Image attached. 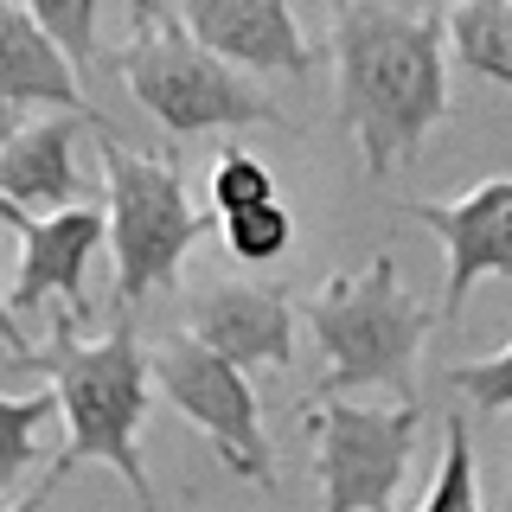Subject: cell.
Wrapping results in <instances>:
<instances>
[{"mask_svg":"<svg viewBox=\"0 0 512 512\" xmlns=\"http://www.w3.org/2000/svg\"><path fill=\"white\" fill-rule=\"evenodd\" d=\"M333 71H340V128L359 141L365 180L416 167L423 135L448 122V26L442 7H333Z\"/></svg>","mask_w":512,"mask_h":512,"instance_id":"1","label":"cell"},{"mask_svg":"<svg viewBox=\"0 0 512 512\" xmlns=\"http://www.w3.org/2000/svg\"><path fill=\"white\" fill-rule=\"evenodd\" d=\"M45 372L64 416V455L52 461V474H71L77 461H103L128 480L141 512H154V480L141 468V423L154 404V378H148V352L135 340V314H122L103 340H90L77 314H52V340L32 359Z\"/></svg>","mask_w":512,"mask_h":512,"instance_id":"2","label":"cell"},{"mask_svg":"<svg viewBox=\"0 0 512 512\" xmlns=\"http://www.w3.org/2000/svg\"><path fill=\"white\" fill-rule=\"evenodd\" d=\"M308 327L327 365H320L314 397H301V404H340L346 391H378V384L416 404V359H423V340L436 327V308L404 295L391 256L327 276L320 295L308 301Z\"/></svg>","mask_w":512,"mask_h":512,"instance_id":"3","label":"cell"},{"mask_svg":"<svg viewBox=\"0 0 512 512\" xmlns=\"http://www.w3.org/2000/svg\"><path fill=\"white\" fill-rule=\"evenodd\" d=\"M96 141H103V244L116 263V314H135L141 301L180 288L186 250L218 218L186 199L173 160L135 154L109 122H96Z\"/></svg>","mask_w":512,"mask_h":512,"instance_id":"4","label":"cell"},{"mask_svg":"<svg viewBox=\"0 0 512 512\" xmlns=\"http://www.w3.org/2000/svg\"><path fill=\"white\" fill-rule=\"evenodd\" d=\"M135 96L167 135H205V128H288V116L269 103L250 77L218 64L199 39L180 26L173 7H135V39L109 58Z\"/></svg>","mask_w":512,"mask_h":512,"instance_id":"5","label":"cell"},{"mask_svg":"<svg viewBox=\"0 0 512 512\" xmlns=\"http://www.w3.org/2000/svg\"><path fill=\"white\" fill-rule=\"evenodd\" d=\"M301 423L314 436L320 512H397V487L423 436V404H301Z\"/></svg>","mask_w":512,"mask_h":512,"instance_id":"6","label":"cell"},{"mask_svg":"<svg viewBox=\"0 0 512 512\" xmlns=\"http://www.w3.org/2000/svg\"><path fill=\"white\" fill-rule=\"evenodd\" d=\"M148 378H154V391L167 397V410H180L237 480L276 487V448L263 436V404H256V391H250V372L224 365L218 352H205L192 333H173V340H154Z\"/></svg>","mask_w":512,"mask_h":512,"instance_id":"7","label":"cell"},{"mask_svg":"<svg viewBox=\"0 0 512 512\" xmlns=\"http://www.w3.org/2000/svg\"><path fill=\"white\" fill-rule=\"evenodd\" d=\"M410 212L416 224H429L442 237V256H448L436 320H461L474 282H487V276L512 282V180H480L461 199H423Z\"/></svg>","mask_w":512,"mask_h":512,"instance_id":"8","label":"cell"},{"mask_svg":"<svg viewBox=\"0 0 512 512\" xmlns=\"http://www.w3.org/2000/svg\"><path fill=\"white\" fill-rule=\"evenodd\" d=\"M180 26L205 45L218 64H231L237 77H263V71H282V77H308L314 71V52H308V32H301L295 7L282 0H180Z\"/></svg>","mask_w":512,"mask_h":512,"instance_id":"9","label":"cell"},{"mask_svg":"<svg viewBox=\"0 0 512 512\" xmlns=\"http://www.w3.org/2000/svg\"><path fill=\"white\" fill-rule=\"evenodd\" d=\"M96 250H103V205H71V212L32 218L20 231V269H13V288H7L13 320L39 314L45 301H64V314L84 320L90 314L84 276H90Z\"/></svg>","mask_w":512,"mask_h":512,"instance_id":"10","label":"cell"},{"mask_svg":"<svg viewBox=\"0 0 512 512\" xmlns=\"http://www.w3.org/2000/svg\"><path fill=\"white\" fill-rule=\"evenodd\" d=\"M192 340L237 372H250V365L288 372L295 365V308H288L282 288L212 282L192 295Z\"/></svg>","mask_w":512,"mask_h":512,"instance_id":"11","label":"cell"},{"mask_svg":"<svg viewBox=\"0 0 512 512\" xmlns=\"http://www.w3.org/2000/svg\"><path fill=\"white\" fill-rule=\"evenodd\" d=\"M77 128H84V116H26V128L7 141V154H0V199H7L13 212L52 218V212H71V205L84 199Z\"/></svg>","mask_w":512,"mask_h":512,"instance_id":"12","label":"cell"},{"mask_svg":"<svg viewBox=\"0 0 512 512\" xmlns=\"http://www.w3.org/2000/svg\"><path fill=\"white\" fill-rule=\"evenodd\" d=\"M0 103L103 122V116H90L84 84H77V71L58 58V45L39 32L32 7H13V0H0Z\"/></svg>","mask_w":512,"mask_h":512,"instance_id":"13","label":"cell"},{"mask_svg":"<svg viewBox=\"0 0 512 512\" xmlns=\"http://www.w3.org/2000/svg\"><path fill=\"white\" fill-rule=\"evenodd\" d=\"M442 26H448V58H461V71L512 90V0L442 7Z\"/></svg>","mask_w":512,"mask_h":512,"instance_id":"14","label":"cell"},{"mask_svg":"<svg viewBox=\"0 0 512 512\" xmlns=\"http://www.w3.org/2000/svg\"><path fill=\"white\" fill-rule=\"evenodd\" d=\"M32 20L58 45V58L77 71V84L103 64V7L96 0H32Z\"/></svg>","mask_w":512,"mask_h":512,"instance_id":"15","label":"cell"},{"mask_svg":"<svg viewBox=\"0 0 512 512\" xmlns=\"http://www.w3.org/2000/svg\"><path fill=\"white\" fill-rule=\"evenodd\" d=\"M58 416V397L52 384L45 391H26V397H7L0 391V487H13L32 461H39V429Z\"/></svg>","mask_w":512,"mask_h":512,"instance_id":"16","label":"cell"},{"mask_svg":"<svg viewBox=\"0 0 512 512\" xmlns=\"http://www.w3.org/2000/svg\"><path fill=\"white\" fill-rule=\"evenodd\" d=\"M416 512H487V506H480V474H474V436H468L461 416H448L436 480H429V493H423Z\"/></svg>","mask_w":512,"mask_h":512,"instance_id":"17","label":"cell"},{"mask_svg":"<svg viewBox=\"0 0 512 512\" xmlns=\"http://www.w3.org/2000/svg\"><path fill=\"white\" fill-rule=\"evenodd\" d=\"M205 212L212 218H231V212H250V205H276V173L263 167L250 148H224L205 173Z\"/></svg>","mask_w":512,"mask_h":512,"instance_id":"18","label":"cell"},{"mask_svg":"<svg viewBox=\"0 0 512 512\" xmlns=\"http://www.w3.org/2000/svg\"><path fill=\"white\" fill-rule=\"evenodd\" d=\"M224 231V250L237 256V263H276V256H288V244H295V212L276 199V205H250V212H231L218 218Z\"/></svg>","mask_w":512,"mask_h":512,"instance_id":"19","label":"cell"},{"mask_svg":"<svg viewBox=\"0 0 512 512\" xmlns=\"http://www.w3.org/2000/svg\"><path fill=\"white\" fill-rule=\"evenodd\" d=\"M448 384H455L474 410H487V416L512 410V340L500 352H487V359H461L455 372H448Z\"/></svg>","mask_w":512,"mask_h":512,"instance_id":"20","label":"cell"},{"mask_svg":"<svg viewBox=\"0 0 512 512\" xmlns=\"http://www.w3.org/2000/svg\"><path fill=\"white\" fill-rule=\"evenodd\" d=\"M0 346L13 352V365H32V346H26L20 320H13V308H7V295H0Z\"/></svg>","mask_w":512,"mask_h":512,"instance_id":"21","label":"cell"},{"mask_svg":"<svg viewBox=\"0 0 512 512\" xmlns=\"http://www.w3.org/2000/svg\"><path fill=\"white\" fill-rule=\"evenodd\" d=\"M58 480H64V474H52V480H39V487H32V493H26L20 506H7V512H45V506H52V493H58Z\"/></svg>","mask_w":512,"mask_h":512,"instance_id":"22","label":"cell"},{"mask_svg":"<svg viewBox=\"0 0 512 512\" xmlns=\"http://www.w3.org/2000/svg\"><path fill=\"white\" fill-rule=\"evenodd\" d=\"M26 128V109H13V103H0V154H7V141Z\"/></svg>","mask_w":512,"mask_h":512,"instance_id":"23","label":"cell"},{"mask_svg":"<svg viewBox=\"0 0 512 512\" xmlns=\"http://www.w3.org/2000/svg\"><path fill=\"white\" fill-rule=\"evenodd\" d=\"M0 512H7V487H0Z\"/></svg>","mask_w":512,"mask_h":512,"instance_id":"24","label":"cell"}]
</instances>
